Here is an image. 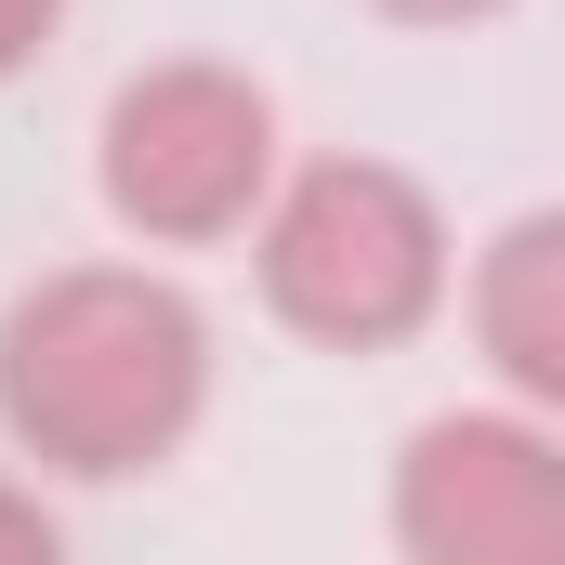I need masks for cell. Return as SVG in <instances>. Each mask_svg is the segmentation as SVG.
Here are the masks:
<instances>
[{
    "label": "cell",
    "mask_w": 565,
    "mask_h": 565,
    "mask_svg": "<svg viewBox=\"0 0 565 565\" xmlns=\"http://www.w3.org/2000/svg\"><path fill=\"white\" fill-rule=\"evenodd\" d=\"M211 316L145 250L40 264L0 302V447L40 487H145L211 422Z\"/></svg>",
    "instance_id": "obj_1"
},
{
    "label": "cell",
    "mask_w": 565,
    "mask_h": 565,
    "mask_svg": "<svg viewBox=\"0 0 565 565\" xmlns=\"http://www.w3.org/2000/svg\"><path fill=\"white\" fill-rule=\"evenodd\" d=\"M460 329H473V355H487V395L565 422V198L487 224V237L460 250Z\"/></svg>",
    "instance_id": "obj_5"
},
{
    "label": "cell",
    "mask_w": 565,
    "mask_h": 565,
    "mask_svg": "<svg viewBox=\"0 0 565 565\" xmlns=\"http://www.w3.org/2000/svg\"><path fill=\"white\" fill-rule=\"evenodd\" d=\"M53 40H66V0H0V93H13Z\"/></svg>",
    "instance_id": "obj_7"
},
{
    "label": "cell",
    "mask_w": 565,
    "mask_h": 565,
    "mask_svg": "<svg viewBox=\"0 0 565 565\" xmlns=\"http://www.w3.org/2000/svg\"><path fill=\"white\" fill-rule=\"evenodd\" d=\"M382 540L395 565H565V422L513 395L422 408L382 460Z\"/></svg>",
    "instance_id": "obj_4"
},
{
    "label": "cell",
    "mask_w": 565,
    "mask_h": 565,
    "mask_svg": "<svg viewBox=\"0 0 565 565\" xmlns=\"http://www.w3.org/2000/svg\"><path fill=\"white\" fill-rule=\"evenodd\" d=\"M277 184H289V119L224 53H145L93 119V198L132 250H250Z\"/></svg>",
    "instance_id": "obj_3"
},
{
    "label": "cell",
    "mask_w": 565,
    "mask_h": 565,
    "mask_svg": "<svg viewBox=\"0 0 565 565\" xmlns=\"http://www.w3.org/2000/svg\"><path fill=\"white\" fill-rule=\"evenodd\" d=\"M250 289L302 355H408L434 316H460V224L408 158L329 145L264 198Z\"/></svg>",
    "instance_id": "obj_2"
},
{
    "label": "cell",
    "mask_w": 565,
    "mask_h": 565,
    "mask_svg": "<svg viewBox=\"0 0 565 565\" xmlns=\"http://www.w3.org/2000/svg\"><path fill=\"white\" fill-rule=\"evenodd\" d=\"M0 565H66V526H53V487L26 460H0Z\"/></svg>",
    "instance_id": "obj_6"
},
{
    "label": "cell",
    "mask_w": 565,
    "mask_h": 565,
    "mask_svg": "<svg viewBox=\"0 0 565 565\" xmlns=\"http://www.w3.org/2000/svg\"><path fill=\"white\" fill-rule=\"evenodd\" d=\"M355 13H382V26H422V40H460V26H500L513 0H355Z\"/></svg>",
    "instance_id": "obj_8"
}]
</instances>
